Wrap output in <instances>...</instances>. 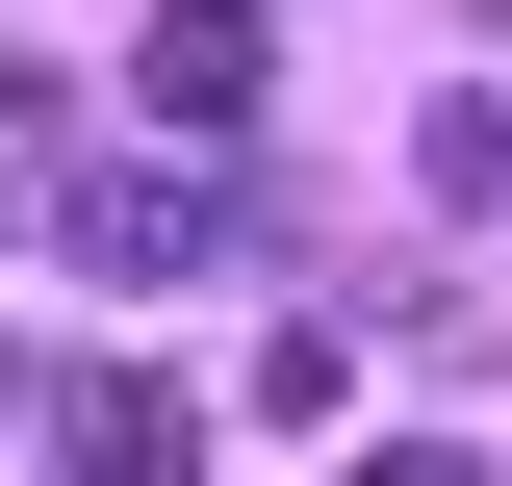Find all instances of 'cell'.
I'll return each instance as SVG.
<instances>
[{
    "label": "cell",
    "instance_id": "cell-1",
    "mask_svg": "<svg viewBox=\"0 0 512 486\" xmlns=\"http://www.w3.org/2000/svg\"><path fill=\"white\" fill-rule=\"evenodd\" d=\"M256 77H282V26H256V0H154V26H128V103L180 128V154H231Z\"/></svg>",
    "mask_w": 512,
    "mask_h": 486
},
{
    "label": "cell",
    "instance_id": "cell-2",
    "mask_svg": "<svg viewBox=\"0 0 512 486\" xmlns=\"http://www.w3.org/2000/svg\"><path fill=\"white\" fill-rule=\"evenodd\" d=\"M52 256H103V282H205V256H231V180H205V154H128V180L52 205Z\"/></svg>",
    "mask_w": 512,
    "mask_h": 486
},
{
    "label": "cell",
    "instance_id": "cell-3",
    "mask_svg": "<svg viewBox=\"0 0 512 486\" xmlns=\"http://www.w3.org/2000/svg\"><path fill=\"white\" fill-rule=\"evenodd\" d=\"M52 486H205V410H180L154 359H77V384H52Z\"/></svg>",
    "mask_w": 512,
    "mask_h": 486
},
{
    "label": "cell",
    "instance_id": "cell-4",
    "mask_svg": "<svg viewBox=\"0 0 512 486\" xmlns=\"http://www.w3.org/2000/svg\"><path fill=\"white\" fill-rule=\"evenodd\" d=\"M359 486H487V461H436V435H384V461H359Z\"/></svg>",
    "mask_w": 512,
    "mask_h": 486
},
{
    "label": "cell",
    "instance_id": "cell-5",
    "mask_svg": "<svg viewBox=\"0 0 512 486\" xmlns=\"http://www.w3.org/2000/svg\"><path fill=\"white\" fill-rule=\"evenodd\" d=\"M0 410H26V359H0Z\"/></svg>",
    "mask_w": 512,
    "mask_h": 486
},
{
    "label": "cell",
    "instance_id": "cell-6",
    "mask_svg": "<svg viewBox=\"0 0 512 486\" xmlns=\"http://www.w3.org/2000/svg\"><path fill=\"white\" fill-rule=\"evenodd\" d=\"M487 26H512V0H487Z\"/></svg>",
    "mask_w": 512,
    "mask_h": 486
}]
</instances>
